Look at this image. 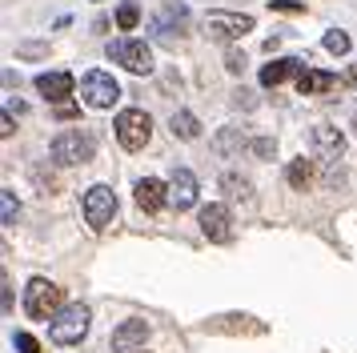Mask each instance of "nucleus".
<instances>
[{"instance_id":"f257e3e1","label":"nucleus","mask_w":357,"mask_h":353,"mask_svg":"<svg viewBox=\"0 0 357 353\" xmlns=\"http://www.w3.org/2000/svg\"><path fill=\"white\" fill-rule=\"evenodd\" d=\"M97 144H100L97 128H89V125L61 128L49 144V157L56 160V165H89V160L97 157Z\"/></svg>"},{"instance_id":"f03ea898","label":"nucleus","mask_w":357,"mask_h":353,"mask_svg":"<svg viewBox=\"0 0 357 353\" xmlns=\"http://www.w3.org/2000/svg\"><path fill=\"white\" fill-rule=\"evenodd\" d=\"M61 309H65V289L49 277H33L24 289V313L33 321H52Z\"/></svg>"},{"instance_id":"7ed1b4c3","label":"nucleus","mask_w":357,"mask_h":353,"mask_svg":"<svg viewBox=\"0 0 357 353\" xmlns=\"http://www.w3.org/2000/svg\"><path fill=\"white\" fill-rule=\"evenodd\" d=\"M89 309L84 305H65L56 317L49 321V341L52 345H81L89 337Z\"/></svg>"},{"instance_id":"20e7f679","label":"nucleus","mask_w":357,"mask_h":353,"mask_svg":"<svg viewBox=\"0 0 357 353\" xmlns=\"http://www.w3.org/2000/svg\"><path fill=\"white\" fill-rule=\"evenodd\" d=\"M113 133H116V141H121V149L141 153L149 144V137H153V117L145 109H121L113 121Z\"/></svg>"},{"instance_id":"39448f33","label":"nucleus","mask_w":357,"mask_h":353,"mask_svg":"<svg viewBox=\"0 0 357 353\" xmlns=\"http://www.w3.org/2000/svg\"><path fill=\"white\" fill-rule=\"evenodd\" d=\"M109 61L121 64V68H129V73H137V77H145V73H153V52H149L145 40H137V36H116V40H109Z\"/></svg>"},{"instance_id":"423d86ee","label":"nucleus","mask_w":357,"mask_h":353,"mask_svg":"<svg viewBox=\"0 0 357 353\" xmlns=\"http://www.w3.org/2000/svg\"><path fill=\"white\" fill-rule=\"evenodd\" d=\"M81 96H84L89 109H113L116 100H121V84H116L113 73L93 68V73H84L81 77Z\"/></svg>"},{"instance_id":"0eeeda50","label":"nucleus","mask_w":357,"mask_h":353,"mask_svg":"<svg viewBox=\"0 0 357 353\" xmlns=\"http://www.w3.org/2000/svg\"><path fill=\"white\" fill-rule=\"evenodd\" d=\"M205 36L209 40H237V36H245V32H253V16L249 13H225V8H213V13H205Z\"/></svg>"},{"instance_id":"6e6552de","label":"nucleus","mask_w":357,"mask_h":353,"mask_svg":"<svg viewBox=\"0 0 357 353\" xmlns=\"http://www.w3.org/2000/svg\"><path fill=\"white\" fill-rule=\"evenodd\" d=\"M81 213H84V221H89V229H105L116 217V193L109 185H93V189L84 193Z\"/></svg>"},{"instance_id":"1a4fd4ad","label":"nucleus","mask_w":357,"mask_h":353,"mask_svg":"<svg viewBox=\"0 0 357 353\" xmlns=\"http://www.w3.org/2000/svg\"><path fill=\"white\" fill-rule=\"evenodd\" d=\"M197 221H201V233L213 241V245H229L233 241V213H229L225 205H205L201 213H197Z\"/></svg>"},{"instance_id":"9d476101","label":"nucleus","mask_w":357,"mask_h":353,"mask_svg":"<svg viewBox=\"0 0 357 353\" xmlns=\"http://www.w3.org/2000/svg\"><path fill=\"white\" fill-rule=\"evenodd\" d=\"M313 153L321 160H329V165H337L345 157V133L333 125H317L313 128Z\"/></svg>"},{"instance_id":"9b49d317","label":"nucleus","mask_w":357,"mask_h":353,"mask_svg":"<svg viewBox=\"0 0 357 353\" xmlns=\"http://www.w3.org/2000/svg\"><path fill=\"white\" fill-rule=\"evenodd\" d=\"M169 205L177 213L197 205V176L189 169H173V176H169Z\"/></svg>"},{"instance_id":"f8f14e48","label":"nucleus","mask_w":357,"mask_h":353,"mask_svg":"<svg viewBox=\"0 0 357 353\" xmlns=\"http://www.w3.org/2000/svg\"><path fill=\"white\" fill-rule=\"evenodd\" d=\"M73 89H77L73 73H40V77H36V93L45 96V100H52V105L68 100V96H73Z\"/></svg>"},{"instance_id":"ddd939ff","label":"nucleus","mask_w":357,"mask_h":353,"mask_svg":"<svg viewBox=\"0 0 357 353\" xmlns=\"http://www.w3.org/2000/svg\"><path fill=\"white\" fill-rule=\"evenodd\" d=\"M149 337V321H125V325H116L113 337H109V345H113V353H132L137 345H145Z\"/></svg>"},{"instance_id":"4468645a","label":"nucleus","mask_w":357,"mask_h":353,"mask_svg":"<svg viewBox=\"0 0 357 353\" xmlns=\"http://www.w3.org/2000/svg\"><path fill=\"white\" fill-rule=\"evenodd\" d=\"M185 24H189V8H185V4H177V0H169V4H165L161 8V16H157V20H153V32H157V36H165V40H173V32H185Z\"/></svg>"},{"instance_id":"2eb2a0df","label":"nucleus","mask_w":357,"mask_h":353,"mask_svg":"<svg viewBox=\"0 0 357 353\" xmlns=\"http://www.w3.org/2000/svg\"><path fill=\"white\" fill-rule=\"evenodd\" d=\"M137 205L145 209V213H161L169 205V185L157 181V176H141L137 181Z\"/></svg>"},{"instance_id":"dca6fc26","label":"nucleus","mask_w":357,"mask_h":353,"mask_svg":"<svg viewBox=\"0 0 357 353\" xmlns=\"http://www.w3.org/2000/svg\"><path fill=\"white\" fill-rule=\"evenodd\" d=\"M301 73H305V61L301 57H281V61L261 68V84L265 89H277V84H285L289 77H301Z\"/></svg>"},{"instance_id":"f3484780","label":"nucleus","mask_w":357,"mask_h":353,"mask_svg":"<svg viewBox=\"0 0 357 353\" xmlns=\"http://www.w3.org/2000/svg\"><path fill=\"white\" fill-rule=\"evenodd\" d=\"M337 89V77L333 73H317V68H305L301 77H297V93L301 96H325Z\"/></svg>"},{"instance_id":"a211bd4d","label":"nucleus","mask_w":357,"mask_h":353,"mask_svg":"<svg viewBox=\"0 0 357 353\" xmlns=\"http://www.w3.org/2000/svg\"><path fill=\"white\" fill-rule=\"evenodd\" d=\"M313 176H317V165H313V160H305V157L289 160V169H285V181H289L297 193H305L309 185H313Z\"/></svg>"},{"instance_id":"6ab92c4d","label":"nucleus","mask_w":357,"mask_h":353,"mask_svg":"<svg viewBox=\"0 0 357 353\" xmlns=\"http://www.w3.org/2000/svg\"><path fill=\"white\" fill-rule=\"evenodd\" d=\"M169 128H173V137H181V141H197V137H201V121H197L189 109L173 112V117H169Z\"/></svg>"},{"instance_id":"aec40b11","label":"nucleus","mask_w":357,"mask_h":353,"mask_svg":"<svg viewBox=\"0 0 357 353\" xmlns=\"http://www.w3.org/2000/svg\"><path fill=\"white\" fill-rule=\"evenodd\" d=\"M249 144V137H245L241 128H221L217 137H213V149L221 153V157H229V153H237V149H245Z\"/></svg>"},{"instance_id":"412c9836","label":"nucleus","mask_w":357,"mask_h":353,"mask_svg":"<svg viewBox=\"0 0 357 353\" xmlns=\"http://www.w3.org/2000/svg\"><path fill=\"white\" fill-rule=\"evenodd\" d=\"M221 189H225L229 197H237V201H249V197H253L249 176H237V173H225V176H221Z\"/></svg>"},{"instance_id":"4be33fe9","label":"nucleus","mask_w":357,"mask_h":353,"mask_svg":"<svg viewBox=\"0 0 357 353\" xmlns=\"http://www.w3.org/2000/svg\"><path fill=\"white\" fill-rule=\"evenodd\" d=\"M137 24H141V4H137V0H125V4L116 8V29H121V32H132Z\"/></svg>"},{"instance_id":"5701e85b","label":"nucleus","mask_w":357,"mask_h":353,"mask_svg":"<svg viewBox=\"0 0 357 353\" xmlns=\"http://www.w3.org/2000/svg\"><path fill=\"white\" fill-rule=\"evenodd\" d=\"M0 205H4V213H0V221H4V229H13V225L20 221V205H17V193H13V189H0Z\"/></svg>"},{"instance_id":"b1692460","label":"nucleus","mask_w":357,"mask_h":353,"mask_svg":"<svg viewBox=\"0 0 357 353\" xmlns=\"http://www.w3.org/2000/svg\"><path fill=\"white\" fill-rule=\"evenodd\" d=\"M349 32H341V29H329L325 32V52H333V57H345L349 52Z\"/></svg>"},{"instance_id":"393cba45","label":"nucleus","mask_w":357,"mask_h":353,"mask_svg":"<svg viewBox=\"0 0 357 353\" xmlns=\"http://www.w3.org/2000/svg\"><path fill=\"white\" fill-rule=\"evenodd\" d=\"M245 64H249V61H245V52H241V48H229V52H225V68L233 73V77H241V73H245Z\"/></svg>"},{"instance_id":"a878e982","label":"nucleus","mask_w":357,"mask_h":353,"mask_svg":"<svg viewBox=\"0 0 357 353\" xmlns=\"http://www.w3.org/2000/svg\"><path fill=\"white\" fill-rule=\"evenodd\" d=\"M249 149H253L257 157H265V160H269V157L277 153V141H273V137H253V141H249Z\"/></svg>"},{"instance_id":"bb28decb","label":"nucleus","mask_w":357,"mask_h":353,"mask_svg":"<svg viewBox=\"0 0 357 353\" xmlns=\"http://www.w3.org/2000/svg\"><path fill=\"white\" fill-rule=\"evenodd\" d=\"M13 345H17L20 353H40V341H36L33 333H24V329H20V333H13Z\"/></svg>"},{"instance_id":"cd10ccee","label":"nucleus","mask_w":357,"mask_h":353,"mask_svg":"<svg viewBox=\"0 0 357 353\" xmlns=\"http://www.w3.org/2000/svg\"><path fill=\"white\" fill-rule=\"evenodd\" d=\"M233 109H257V93H253V89H237V93H233Z\"/></svg>"},{"instance_id":"c85d7f7f","label":"nucleus","mask_w":357,"mask_h":353,"mask_svg":"<svg viewBox=\"0 0 357 353\" xmlns=\"http://www.w3.org/2000/svg\"><path fill=\"white\" fill-rule=\"evenodd\" d=\"M269 8H273V13H285V16L305 13V4H301V0H269Z\"/></svg>"},{"instance_id":"c756f323","label":"nucleus","mask_w":357,"mask_h":353,"mask_svg":"<svg viewBox=\"0 0 357 353\" xmlns=\"http://www.w3.org/2000/svg\"><path fill=\"white\" fill-rule=\"evenodd\" d=\"M13 133H17V125H13V112L4 109V112H0V137H13Z\"/></svg>"},{"instance_id":"7c9ffc66","label":"nucleus","mask_w":357,"mask_h":353,"mask_svg":"<svg viewBox=\"0 0 357 353\" xmlns=\"http://www.w3.org/2000/svg\"><path fill=\"white\" fill-rule=\"evenodd\" d=\"M4 313H13V281L4 277Z\"/></svg>"},{"instance_id":"2f4dec72","label":"nucleus","mask_w":357,"mask_h":353,"mask_svg":"<svg viewBox=\"0 0 357 353\" xmlns=\"http://www.w3.org/2000/svg\"><path fill=\"white\" fill-rule=\"evenodd\" d=\"M40 52H45L40 45H20V57H40Z\"/></svg>"},{"instance_id":"473e14b6","label":"nucleus","mask_w":357,"mask_h":353,"mask_svg":"<svg viewBox=\"0 0 357 353\" xmlns=\"http://www.w3.org/2000/svg\"><path fill=\"white\" fill-rule=\"evenodd\" d=\"M56 117H61V121H73V117H77V109H73V105H61V109H56Z\"/></svg>"},{"instance_id":"72a5a7b5","label":"nucleus","mask_w":357,"mask_h":353,"mask_svg":"<svg viewBox=\"0 0 357 353\" xmlns=\"http://www.w3.org/2000/svg\"><path fill=\"white\" fill-rule=\"evenodd\" d=\"M354 128H357V117H354Z\"/></svg>"},{"instance_id":"f704fd0d","label":"nucleus","mask_w":357,"mask_h":353,"mask_svg":"<svg viewBox=\"0 0 357 353\" xmlns=\"http://www.w3.org/2000/svg\"><path fill=\"white\" fill-rule=\"evenodd\" d=\"M141 353H145V350H141Z\"/></svg>"}]
</instances>
